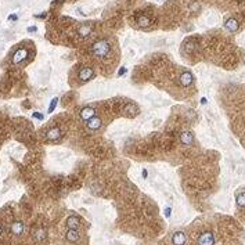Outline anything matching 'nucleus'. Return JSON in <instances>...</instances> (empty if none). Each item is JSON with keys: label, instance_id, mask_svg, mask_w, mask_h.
I'll list each match as a JSON object with an SVG mask.
<instances>
[{"label": "nucleus", "instance_id": "nucleus-1", "mask_svg": "<svg viewBox=\"0 0 245 245\" xmlns=\"http://www.w3.org/2000/svg\"><path fill=\"white\" fill-rule=\"evenodd\" d=\"M92 53L94 54V57L104 60V58H107V57L109 56V53H111V44L108 43L107 40H104V39L97 40V42L93 44V47H92Z\"/></svg>", "mask_w": 245, "mask_h": 245}, {"label": "nucleus", "instance_id": "nucleus-2", "mask_svg": "<svg viewBox=\"0 0 245 245\" xmlns=\"http://www.w3.org/2000/svg\"><path fill=\"white\" fill-rule=\"evenodd\" d=\"M215 244V237L211 231L202 233L198 237V245H213Z\"/></svg>", "mask_w": 245, "mask_h": 245}, {"label": "nucleus", "instance_id": "nucleus-3", "mask_svg": "<svg viewBox=\"0 0 245 245\" xmlns=\"http://www.w3.org/2000/svg\"><path fill=\"white\" fill-rule=\"evenodd\" d=\"M26 57H28V50H26V49H18L13 56V63L14 64H21L22 61H25L26 60Z\"/></svg>", "mask_w": 245, "mask_h": 245}, {"label": "nucleus", "instance_id": "nucleus-4", "mask_svg": "<svg viewBox=\"0 0 245 245\" xmlns=\"http://www.w3.org/2000/svg\"><path fill=\"white\" fill-rule=\"evenodd\" d=\"M193 82H194V76H193V74L189 72V71L183 72L182 75H180V85L184 86V87H189Z\"/></svg>", "mask_w": 245, "mask_h": 245}, {"label": "nucleus", "instance_id": "nucleus-5", "mask_svg": "<svg viewBox=\"0 0 245 245\" xmlns=\"http://www.w3.org/2000/svg\"><path fill=\"white\" fill-rule=\"evenodd\" d=\"M94 78V71L92 68H83L79 72V79H81L82 82H89L92 81Z\"/></svg>", "mask_w": 245, "mask_h": 245}, {"label": "nucleus", "instance_id": "nucleus-6", "mask_svg": "<svg viewBox=\"0 0 245 245\" xmlns=\"http://www.w3.org/2000/svg\"><path fill=\"white\" fill-rule=\"evenodd\" d=\"M92 32H93V26L90 25V24H83V25H81L78 28V35H79V38H82V39L87 38Z\"/></svg>", "mask_w": 245, "mask_h": 245}, {"label": "nucleus", "instance_id": "nucleus-7", "mask_svg": "<svg viewBox=\"0 0 245 245\" xmlns=\"http://www.w3.org/2000/svg\"><path fill=\"white\" fill-rule=\"evenodd\" d=\"M101 125H103V120H101V118H98V116H93V118H90V119L87 120V127L90 129V130H97V129H100Z\"/></svg>", "mask_w": 245, "mask_h": 245}, {"label": "nucleus", "instance_id": "nucleus-8", "mask_svg": "<svg viewBox=\"0 0 245 245\" xmlns=\"http://www.w3.org/2000/svg\"><path fill=\"white\" fill-rule=\"evenodd\" d=\"M60 137H61V130H60L58 127H53V129H50V130L47 132V134H46V138L50 140V141H57Z\"/></svg>", "mask_w": 245, "mask_h": 245}, {"label": "nucleus", "instance_id": "nucleus-9", "mask_svg": "<svg viewBox=\"0 0 245 245\" xmlns=\"http://www.w3.org/2000/svg\"><path fill=\"white\" fill-rule=\"evenodd\" d=\"M180 141L186 145H191L194 143V134L191 132H183L180 134Z\"/></svg>", "mask_w": 245, "mask_h": 245}, {"label": "nucleus", "instance_id": "nucleus-10", "mask_svg": "<svg viewBox=\"0 0 245 245\" xmlns=\"http://www.w3.org/2000/svg\"><path fill=\"white\" fill-rule=\"evenodd\" d=\"M96 115V109L94 108H90V107H86V108H83L81 111V118L83 120H89L90 118H93Z\"/></svg>", "mask_w": 245, "mask_h": 245}, {"label": "nucleus", "instance_id": "nucleus-11", "mask_svg": "<svg viewBox=\"0 0 245 245\" xmlns=\"http://www.w3.org/2000/svg\"><path fill=\"white\" fill-rule=\"evenodd\" d=\"M172 242L173 245H184L186 244V235L182 231H177L173 234V238H172Z\"/></svg>", "mask_w": 245, "mask_h": 245}, {"label": "nucleus", "instance_id": "nucleus-12", "mask_svg": "<svg viewBox=\"0 0 245 245\" xmlns=\"http://www.w3.org/2000/svg\"><path fill=\"white\" fill-rule=\"evenodd\" d=\"M11 233L14 235H21L24 233V223L22 222H14L11 224Z\"/></svg>", "mask_w": 245, "mask_h": 245}, {"label": "nucleus", "instance_id": "nucleus-13", "mask_svg": "<svg viewBox=\"0 0 245 245\" xmlns=\"http://www.w3.org/2000/svg\"><path fill=\"white\" fill-rule=\"evenodd\" d=\"M67 226H68V228L76 230L78 227L81 226V219H79L78 216H71V217H68V220H67Z\"/></svg>", "mask_w": 245, "mask_h": 245}, {"label": "nucleus", "instance_id": "nucleus-14", "mask_svg": "<svg viewBox=\"0 0 245 245\" xmlns=\"http://www.w3.org/2000/svg\"><path fill=\"white\" fill-rule=\"evenodd\" d=\"M224 26H226L230 32H235L237 29H238L239 25H238V21H237L235 18H228L226 22H224Z\"/></svg>", "mask_w": 245, "mask_h": 245}, {"label": "nucleus", "instance_id": "nucleus-15", "mask_svg": "<svg viewBox=\"0 0 245 245\" xmlns=\"http://www.w3.org/2000/svg\"><path fill=\"white\" fill-rule=\"evenodd\" d=\"M67 239L71 241V242H76L78 239H79V233L74 230V228H68V231H67Z\"/></svg>", "mask_w": 245, "mask_h": 245}, {"label": "nucleus", "instance_id": "nucleus-16", "mask_svg": "<svg viewBox=\"0 0 245 245\" xmlns=\"http://www.w3.org/2000/svg\"><path fill=\"white\" fill-rule=\"evenodd\" d=\"M137 25L140 26V28H147V26L150 25V18L145 17V15H140L137 18Z\"/></svg>", "mask_w": 245, "mask_h": 245}, {"label": "nucleus", "instance_id": "nucleus-17", "mask_svg": "<svg viewBox=\"0 0 245 245\" xmlns=\"http://www.w3.org/2000/svg\"><path fill=\"white\" fill-rule=\"evenodd\" d=\"M125 112L129 115V116H134L137 114V107L134 104H127L125 107Z\"/></svg>", "mask_w": 245, "mask_h": 245}, {"label": "nucleus", "instance_id": "nucleus-18", "mask_svg": "<svg viewBox=\"0 0 245 245\" xmlns=\"http://www.w3.org/2000/svg\"><path fill=\"white\" fill-rule=\"evenodd\" d=\"M33 237H35L36 241H43V239L46 238V233H44V230H42V228H38L36 231L33 233Z\"/></svg>", "mask_w": 245, "mask_h": 245}, {"label": "nucleus", "instance_id": "nucleus-19", "mask_svg": "<svg viewBox=\"0 0 245 245\" xmlns=\"http://www.w3.org/2000/svg\"><path fill=\"white\" fill-rule=\"evenodd\" d=\"M237 204H238V206H245V193L237 195Z\"/></svg>", "mask_w": 245, "mask_h": 245}, {"label": "nucleus", "instance_id": "nucleus-20", "mask_svg": "<svg viewBox=\"0 0 245 245\" xmlns=\"http://www.w3.org/2000/svg\"><path fill=\"white\" fill-rule=\"evenodd\" d=\"M57 103H58V98H57V97H54V98L51 100L50 105H49V112H53V111H54V108H56V105H57Z\"/></svg>", "mask_w": 245, "mask_h": 245}, {"label": "nucleus", "instance_id": "nucleus-21", "mask_svg": "<svg viewBox=\"0 0 245 245\" xmlns=\"http://www.w3.org/2000/svg\"><path fill=\"white\" fill-rule=\"evenodd\" d=\"M190 10H200V4H198V3H193V4H190Z\"/></svg>", "mask_w": 245, "mask_h": 245}, {"label": "nucleus", "instance_id": "nucleus-22", "mask_svg": "<svg viewBox=\"0 0 245 245\" xmlns=\"http://www.w3.org/2000/svg\"><path fill=\"white\" fill-rule=\"evenodd\" d=\"M32 116H33V118H38V119H43V115H42L40 112H33L32 114Z\"/></svg>", "mask_w": 245, "mask_h": 245}, {"label": "nucleus", "instance_id": "nucleus-23", "mask_svg": "<svg viewBox=\"0 0 245 245\" xmlns=\"http://www.w3.org/2000/svg\"><path fill=\"white\" fill-rule=\"evenodd\" d=\"M126 74V67H122V68L118 71V76H122V75H125Z\"/></svg>", "mask_w": 245, "mask_h": 245}, {"label": "nucleus", "instance_id": "nucleus-24", "mask_svg": "<svg viewBox=\"0 0 245 245\" xmlns=\"http://www.w3.org/2000/svg\"><path fill=\"white\" fill-rule=\"evenodd\" d=\"M8 19H11V21H17V19H18V17H17L15 14H11V15L8 17Z\"/></svg>", "mask_w": 245, "mask_h": 245}, {"label": "nucleus", "instance_id": "nucleus-25", "mask_svg": "<svg viewBox=\"0 0 245 245\" xmlns=\"http://www.w3.org/2000/svg\"><path fill=\"white\" fill-rule=\"evenodd\" d=\"M165 216H166V217L170 216V208H166V209H165Z\"/></svg>", "mask_w": 245, "mask_h": 245}, {"label": "nucleus", "instance_id": "nucleus-26", "mask_svg": "<svg viewBox=\"0 0 245 245\" xmlns=\"http://www.w3.org/2000/svg\"><path fill=\"white\" fill-rule=\"evenodd\" d=\"M28 31H29V32H35V31H36V26H29V28H28Z\"/></svg>", "mask_w": 245, "mask_h": 245}, {"label": "nucleus", "instance_id": "nucleus-27", "mask_svg": "<svg viewBox=\"0 0 245 245\" xmlns=\"http://www.w3.org/2000/svg\"><path fill=\"white\" fill-rule=\"evenodd\" d=\"M143 177H147V170L143 169Z\"/></svg>", "mask_w": 245, "mask_h": 245}, {"label": "nucleus", "instance_id": "nucleus-28", "mask_svg": "<svg viewBox=\"0 0 245 245\" xmlns=\"http://www.w3.org/2000/svg\"><path fill=\"white\" fill-rule=\"evenodd\" d=\"M1 233H3V230H1V226H0V235H1Z\"/></svg>", "mask_w": 245, "mask_h": 245}]
</instances>
